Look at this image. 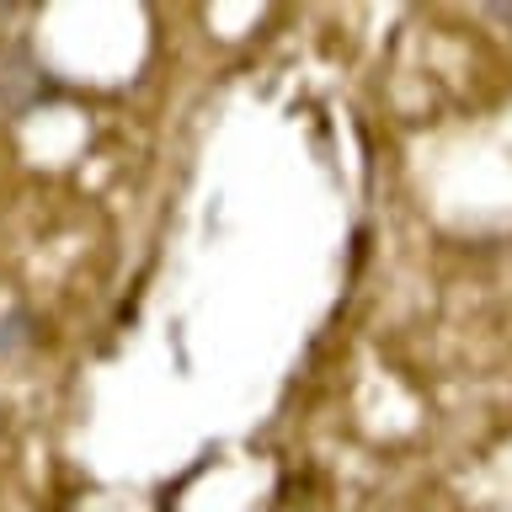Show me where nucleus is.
Returning <instances> with one entry per match:
<instances>
[{"mask_svg": "<svg viewBox=\"0 0 512 512\" xmlns=\"http://www.w3.org/2000/svg\"><path fill=\"white\" fill-rule=\"evenodd\" d=\"M64 96H70V86L38 59L27 38L0 43V112L6 118H32L38 107H54Z\"/></svg>", "mask_w": 512, "mask_h": 512, "instance_id": "obj_1", "label": "nucleus"}, {"mask_svg": "<svg viewBox=\"0 0 512 512\" xmlns=\"http://www.w3.org/2000/svg\"><path fill=\"white\" fill-rule=\"evenodd\" d=\"M486 16H496L502 27H512V6H486Z\"/></svg>", "mask_w": 512, "mask_h": 512, "instance_id": "obj_3", "label": "nucleus"}, {"mask_svg": "<svg viewBox=\"0 0 512 512\" xmlns=\"http://www.w3.org/2000/svg\"><path fill=\"white\" fill-rule=\"evenodd\" d=\"M32 342V315H22V310H0V363L6 358H16Z\"/></svg>", "mask_w": 512, "mask_h": 512, "instance_id": "obj_2", "label": "nucleus"}]
</instances>
